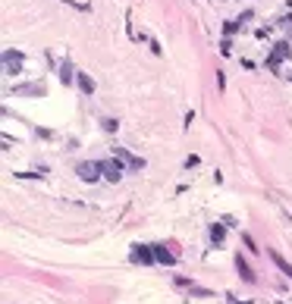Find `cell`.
<instances>
[{
  "label": "cell",
  "mask_w": 292,
  "mask_h": 304,
  "mask_svg": "<svg viewBox=\"0 0 292 304\" xmlns=\"http://www.w3.org/2000/svg\"><path fill=\"white\" fill-rule=\"evenodd\" d=\"M57 76H60V82H63V88H69V85H76V78H79V69L73 66V60H66L60 63V69H57Z\"/></svg>",
  "instance_id": "ba28073f"
},
{
  "label": "cell",
  "mask_w": 292,
  "mask_h": 304,
  "mask_svg": "<svg viewBox=\"0 0 292 304\" xmlns=\"http://www.w3.org/2000/svg\"><path fill=\"white\" fill-rule=\"evenodd\" d=\"M242 244H245V248H248L251 254H258V251H261V248H258V244H254V238L248 236V232H242Z\"/></svg>",
  "instance_id": "2e32d148"
},
{
  "label": "cell",
  "mask_w": 292,
  "mask_h": 304,
  "mask_svg": "<svg viewBox=\"0 0 292 304\" xmlns=\"http://www.w3.org/2000/svg\"><path fill=\"white\" fill-rule=\"evenodd\" d=\"M236 270H239V276H242V282H248V286L258 282V276H254V270L248 266V260H245L242 254H236Z\"/></svg>",
  "instance_id": "9c48e42d"
},
{
  "label": "cell",
  "mask_w": 292,
  "mask_h": 304,
  "mask_svg": "<svg viewBox=\"0 0 292 304\" xmlns=\"http://www.w3.org/2000/svg\"><path fill=\"white\" fill-rule=\"evenodd\" d=\"M289 56H292L289 41H276V44H273V50H270V56H267V69H270V72H276V69H279V63H283V60H289Z\"/></svg>",
  "instance_id": "3957f363"
},
{
  "label": "cell",
  "mask_w": 292,
  "mask_h": 304,
  "mask_svg": "<svg viewBox=\"0 0 292 304\" xmlns=\"http://www.w3.org/2000/svg\"><path fill=\"white\" fill-rule=\"evenodd\" d=\"M154 257H157V264H163V266H176V254H173L167 244H154Z\"/></svg>",
  "instance_id": "8fae6325"
},
{
  "label": "cell",
  "mask_w": 292,
  "mask_h": 304,
  "mask_svg": "<svg viewBox=\"0 0 292 304\" xmlns=\"http://www.w3.org/2000/svg\"><path fill=\"white\" fill-rule=\"evenodd\" d=\"M226 229H229V226L223 223V220H220V223H211V242H214V244H220V242L226 238Z\"/></svg>",
  "instance_id": "4fadbf2b"
},
{
  "label": "cell",
  "mask_w": 292,
  "mask_h": 304,
  "mask_svg": "<svg viewBox=\"0 0 292 304\" xmlns=\"http://www.w3.org/2000/svg\"><path fill=\"white\" fill-rule=\"evenodd\" d=\"M267 254H270V260H273V266H276V270L283 273L286 279H292V264L286 260V257L279 254V251H273V248H267Z\"/></svg>",
  "instance_id": "30bf717a"
},
{
  "label": "cell",
  "mask_w": 292,
  "mask_h": 304,
  "mask_svg": "<svg viewBox=\"0 0 292 304\" xmlns=\"http://www.w3.org/2000/svg\"><path fill=\"white\" fill-rule=\"evenodd\" d=\"M132 264H145V266H151V264H157V257H154V244H132Z\"/></svg>",
  "instance_id": "52a82bcc"
},
{
  "label": "cell",
  "mask_w": 292,
  "mask_h": 304,
  "mask_svg": "<svg viewBox=\"0 0 292 304\" xmlns=\"http://www.w3.org/2000/svg\"><path fill=\"white\" fill-rule=\"evenodd\" d=\"M254 19V10H242V13H239V22H242V26H245V22H251Z\"/></svg>",
  "instance_id": "44dd1931"
},
{
  "label": "cell",
  "mask_w": 292,
  "mask_h": 304,
  "mask_svg": "<svg viewBox=\"0 0 292 304\" xmlns=\"http://www.w3.org/2000/svg\"><path fill=\"white\" fill-rule=\"evenodd\" d=\"M60 4H66V6H76L79 13H88V4H79V0H60Z\"/></svg>",
  "instance_id": "ac0fdd59"
},
{
  "label": "cell",
  "mask_w": 292,
  "mask_h": 304,
  "mask_svg": "<svg viewBox=\"0 0 292 304\" xmlns=\"http://www.w3.org/2000/svg\"><path fill=\"white\" fill-rule=\"evenodd\" d=\"M101 128H104V132H116V128H120V122H116L113 116H104V120H101Z\"/></svg>",
  "instance_id": "9a60e30c"
},
{
  "label": "cell",
  "mask_w": 292,
  "mask_h": 304,
  "mask_svg": "<svg viewBox=\"0 0 292 304\" xmlns=\"http://www.w3.org/2000/svg\"><path fill=\"white\" fill-rule=\"evenodd\" d=\"M22 56L19 50H13V48H7L4 50V76H16V72H22Z\"/></svg>",
  "instance_id": "8992f818"
},
{
  "label": "cell",
  "mask_w": 292,
  "mask_h": 304,
  "mask_svg": "<svg viewBox=\"0 0 292 304\" xmlns=\"http://www.w3.org/2000/svg\"><path fill=\"white\" fill-rule=\"evenodd\" d=\"M239 28H242V22H239V19H226V22H223V34H226V38H232V34H236Z\"/></svg>",
  "instance_id": "5bb4252c"
},
{
  "label": "cell",
  "mask_w": 292,
  "mask_h": 304,
  "mask_svg": "<svg viewBox=\"0 0 292 304\" xmlns=\"http://www.w3.org/2000/svg\"><path fill=\"white\" fill-rule=\"evenodd\" d=\"M113 157H120V160L126 163V170H129V172L145 170V157H135V154H129V148H123V144H113Z\"/></svg>",
  "instance_id": "277c9868"
},
{
  "label": "cell",
  "mask_w": 292,
  "mask_h": 304,
  "mask_svg": "<svg viewBox=\"0 0 292 304\" xmlns=\"http://www.w3.org/2000/svg\"><path fill=\"white\" fill-rule=\"evenodd\" d=\"M279 26H283V28H292V16H283V19H279Z\"/></svg>",
  "instance_id": "d4e9b609"
},
{
  "label": "cell",
  "mask_w": 292,
  "mask_h": 304,
  "mask_svg": "<svg viewBox=\"0 0 292 304\" xmlns=\"http://www.w3.org/2000/svg\"><path fill=\"white\" fill-rule=\"evenodd\" d=\"M220 220H223V223H226L229 229H232V226H239V223H236V216H229V214H226V216H220Z\"/></svg>",
  "instance_id": "cb8c5ba5"
},
{
  "label": "cell",
  "mask_w": 292,
  "mask_h": 304,
  "mask_svg": "<svg viewBox=\"0 0 292 304\" xmlns=\"http://www.w3.org/2000/svg\"><path fill=\"white\" fill-rule=\"evenodd\" d=\"M13 98H48V85L44 82H19L10 91Z\"/></svg>",
  "instance_id": "6da1fadb"
},
{
  "label": "cell",
  "mask_w": 292,
  "mask_h": 304,
  "mask_svg": "<svg viewBox=\"0 0 292 304\" xmlns=\"http://www.w3.org/2000/svg\"><path fill=\"white\" fill-rule=\"evenodd\" d=\"M173 282H176L179 288H192L195 282H192V279H185V276H176V279H173Z\"/></svg>",
  "instance_id": "ffe728a7"
},
{
  "label": "cell",
  "mask_w": 292,
  "mask_h": 304,
  "mask_svg": "<svg viewBox=\"0 0 292 304\" xmlns=\"http://www.w3.org/2000/svg\"><path fill=\"white\" fill-rule=\"evenodd\" d=\"M220 54H223V56H229V54H232V41H229V38L220 41Z\"/></svg>",
  "instance_id": "d6986e66"
},
{
  "label": "cell",
  "mask_w": 292,
  "mask_h": 304,
  "mask_svg": "<svg viewBox=\"0 0 292 304\" xmlns=\"http://www.w3.org/2000/svg\"><path fill=\"white\" fill-rule=\"evenodd\" d=\"M101 172H104L107 182H120L123 172H126V163L120 157H107V160H101Z\"/></svg>",
  "instance_id": "7a4b0ae2"
},
{
  "label": "cell",
  "mask_w": 292,
  "mask_h": 304,
  "mask_svg": "<svg viewBox=\"0 0 292 304\" xmlns=\"http://www.w3.org/2000/svg\"><path fill=\"white\" fill-rule=\"evenodd\" d=\"M192 166H198V157L192 154V157H185V170H192Z\"/></svg>",
  "instance_id": "603a6c76"
},
{
  "label": "cell",
  "mask_w": 292,
  "mask_h": 304,
  "mask_svg": "<svg viewBox=\"0 0 292 304\" xmlns=\"http://www.w3.org/2000/svg\"><path fill=\"white\" fill-rule=\"evenodd\" d=\"M192 295H198V298H214V292H207V288H198V286H192L189 288V298Z\"/></svg>",
  "instance_id": "e0dca14e"
},
{
  "label": "cell",
  "mask_w": 292,
  "mask_h": 304,
  "mask_svg": "<svg viewBox=\"0 0 292 304\" xmlns=\"http://www.w3.org/2000/svg\"><path fill=\"white\" fill-rule=\"evenodd\" d=\"M76 85H79V91H82V94H88V98L95 94V88H98V85H95V78H91L88 72H79V78H76Z\"/></svg>",
  "instance_id": "7c38bea8"
},
{
  "label": "cell",
  "mask_w": 292,
  "mask_h": 304,
  "mask_svg": "<svg viewBox=\"0 0 292 304\" xmlns=\"http://www.w3.org/2000/svg\"><path fill=\"white\" fill-rule=\"evenodd\" d=\"M35 135H38V138H51L54 132H51V128H35Z\"/></svg>",
  "instance_id": "7402d4cb"
},
{
  "label": "cell",
  "mask_w": 292,
  "mask_h": 304,
  "mask_svg": "<svg viewBox=\"0 0 292 304\" xmlns=\"http://www.w3.org/2000/svg\"><path fill=\"white\" fill-rule=\"evenodd\" d=\"M286 4H289V10H292V0H286Z\"/></svg>",
  "instance_id": "484cf974"
},
{
  "label": "cell",
  "mask_w": 292,
  "mask_h": 304,
  "mask_svg": "<svg viewBox=\"0 0 292 304\" xmlns=\"http://www.w3.org/2000/svg\"><path fill=\"white\" fill-rule=\"evenodd\" d=\"M76 176L82 182H98L104 172H101V160H85V163H79L76 166Z\"/></svg>",
  "instance_id": "5b68a950"
}]
</instances>
